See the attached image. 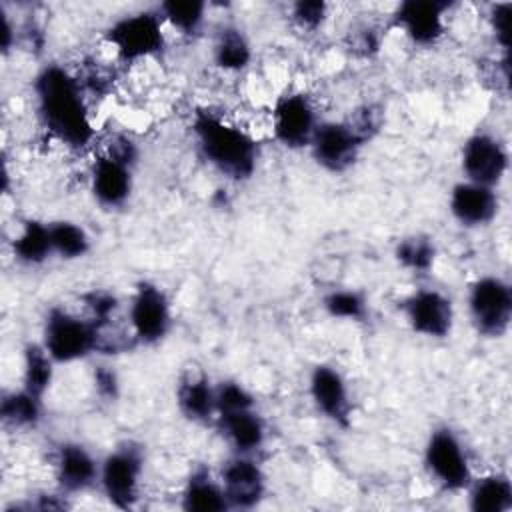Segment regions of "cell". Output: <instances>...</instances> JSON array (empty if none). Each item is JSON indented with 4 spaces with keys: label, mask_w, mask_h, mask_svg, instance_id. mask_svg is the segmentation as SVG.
<instances>
[{
    "label": "cell",
    "mask_w": 512,
    "mask_h": 512,
    "mask_svg": "<svg viewBox=\"0 0 512 512\" xmlns=\"http://www.w3.org/2000/svg\"><path fill=\"white\" fill-rule=\"evenodd\" d=\"M144 448L138 442L124 440L100 458L98 488L106 502L118 510L136 508L142 496Z\"/></svg>",
    "instance_id": "9"
},
{
    "label": "cell",
    "mask_w": 512,
    "mask_h": 512,
    "mask_svg": "<svg viewBox=\"0 0 512 512\" xmlns=\"http://www.w3.org/2000/svg\"><path fill=\"white\" fill-rule=\"evenodd\" d=\"M464 494L472 512H508L512 508V482L504 472L474 474Z\"/></svg>",
    "instance_id": "24"
},
{
    "label": "cell",
    "mask_w": 512,
    "mask_h": 512,
    "mask_svg": "<svg viewBox=\"0 0 512 512\" xmlns=\"http://www.w3.org/2000/svg\"><path fill=\"white\" fill-rule=\"evenodd\" d=\"M448 212L452 220L466 230L490 226L500 212L496 188L482 186L470 180H458L448 192Z\"/></svg>",
    "instance_id": "18"
},
{
    "label": "cell",
    "mask_w": 512,
    "mask_h": 512,
    "mask_svg": "<svg viewBox=\"0 0 512 512\" xmlns=\"http://www.w3.org/2000/svg\"><path fill=\"white\" fill-rule=\"evenodd\" d=\"M292 24L302 32H318L330 18V4L324 0H298L288 8Z\"/></svg>",
    "instance_id": "31"
},
{
    "label": "cell",
    "mask_w": 512,
    "mask_h": 512,
    "mask_svg": "<svg viewBox=\"0 0 512 512\" xmlns=\"http://www.w3.org/2000/svg\"><path fill=\"white\" fill-rule=\"evenodd\" d=\"M214 426L234 454L258 456L268 442V424L258 406L218 414Z\"/></svg>",
    "instance_id": "19"
},
{
    "label": "cell",
    "mask_w": 512,
    "mask_h": 512,
    "mask_svg": "<svg viewBox=\"0 0 512 512\" xmlns=\"http://www.w3.org/2000/svg\"><path fill=\"white\" fill-rule=\"evenodd\" d=\"M322 310L342 322H364L370 306L368 298L358 288H332L322 296Z\"/></svg>",
    "instance_id": "30"
},
{
    "label": "cell",
    "mask_w": 512,
    "mask_h": 512,
    "mask_svg": "<svg viewBox=\"0 0 512 512\" xmlns=\"http://www.w3.org/2000/svg\"><path fill=\"white\" fill-rule=\"evenodd\" d=\"M466 308L478 336L498 340L512 324V288L498 274H482L468 286Z\"/></svg>",
    "instance_id": "10"
},
{
    "label": "cell",
    "mask_w": 512,
    "mask_h": 512,
    "mask_svg": "<svg viewBox=\"0 0 512 512\" xmlns=\"http://www.w3.org/2000/svg\"><path fill=\"white\" fill-rule=\"evenodd\" d=\"M180 508L186 512H224L228 502L218 474L206 466H196L180 490Z\"/></svg>",
    "instance_id": "23"
},
{
    "label": "cell",
    "mask_w": 512,
    "mask_h": 512,
    "mask_svg": "<svg viewBox=\"0 0 512 512\" xmlns=\"http://www.w3.org/2000/svg\"><path fill=\"white\" fill-rule=\"evenodd\" d=\"M168 30L182 38H196L208 22L210 4L200 0H168L156 4Z\"/></svg>",
    "instance_id": "26"
},
{
    "label": "cell",
    "mask_w": 512,
    "mask_h": 512,
    "mask_svg": "<svg viewBox=\"0 0 512 512\" xmlns=\"http://www.w3.org/2000/svg\"><path fill=\"white\" fill-rule=\"evenodd\" d=\"M140 150L128 134H114L88 164V192L108 212L122 210L134 194Z\"/></svg>",
    "instance_id": "3"
},
{
    "label": "cell",
    "mask_w": 512,
    "mask_h": 512,
    "mask_svg": "<svg viewBox=\"0 0 512 512\" xmlns=\"http://www.w3.org/2000/svg\"><path fill=\"white\" fill-rule=\"evenodd\" d=\"M2 424L16 432H30L42 424L44 398L18 386L2 394L0 400Z\"/></svg>",
    "instance_id": "25"
},
{
    "label": "cell",
    "mask_w": 512,
    "mask_h": 512,
    "mask_svg": "<svg viewBox=\"0 0 512 512\" xmlns=\"http://www.w3.org/2000/svg\"><path fill=\"white\" fill-rule=\"evenodd\" d=\"M400 312L406 326L420 338L444 340L452 334L456 310L452 298L434 286H418L402 302Z\"/></svg>",
    "instance_id": "13"
},
{
    "label": "cell",
    "mask_w": 512,
    "mask_h": 512,
    "mask_svg": "<svg viewBox=\"0 0 512 512\" xmlns=\"http://www.w3.org/2000/svg\"><path fill=\"white\" fill-rule=\"evenodd\" d=\"M124 316L136 346H156L164 342L174 326L172 300L154 280H140L134 284Z\"/></svg>",
    "instance_id": "8"
},
{
    "label": "cell",
    "mask_w": 512,
    "mask_h": 512,
    "mask_svg": "<svg viewBox=\"0 0 512 512\" xmlns=\"http://www.w3.org/2000/svg\"><path fill=\"white\" fill-rule=\"evenodd\" d=\"M438 250L430 236L426 234H410L396 242L394 260L400 268L410 274H426L434 268Z\"/></svg>",
    "instance_id": "29"
},
{
    "label": "cell",
    "mask_w": 512,
    "mask_h": 512,
    "mask_svg": "<svg viewBox=\"0 0 512 512\" xmlns=\"http://www.w3.org/2000/svg\"><path fill=\"white\" fill-rule=\"evenodd\" d=\"M56 362L38 342H28L22 350V374L20 386L36 396L46 398L56 378Z\"/></svg>",
    "instance_id": "27"
},
{
    "label": "cell",
    "mask_w": 512,
    "mask_h": 512,
    "mask_svg": "<svg viewBox=\"0 0 512 512\" xmlns=\"http://www.w3.org/2000/svg\"><path fill=\"white\" fill-rule=\"evenodd\" d=\"M308 396L316 412L346 430L352 424L354 402L346 376L332 364L320 362L308 374Z\"/></svg>",
    "instance_id": "16"
},
{
    "label": "cell",
    "mask_w": 512,
    "mask_h": 512,
    "mask_svg": "<svg viewBox=\"0 0 512 512\" xmlns=\"http://www.w3.org/2000/svg\"><path fill=\"white\" fill-rule=\"evenodd\" d=\"M40 126L68 150H88L96 140L90 96L72 68L58 62L42 64L30 84Z\"/></svg>",
    "instance_id": "1"
},
{
    "label": "cell",
    "mask_w": 512,
    "mask_h": 512,
    "mask_svg": "<svg viewBox=\"0 0 512 512\" xmlns=\"http://www.w3.org/2000/svg\"><path fill=\"white\" fill-rule=\"evenodd\" d=\"M178 412L192 424H214L216 418V382L200 368H188L180 374L174 390Z\"/></svg>",
    "instance_id": "20"
},
{
    "label": "cell",
    "mask_w": 512,
    "mask_h": 512,
    "mask_svg": "<svg viewBox=\"0 0 512 512\" xmlns=\"http://www.w3.org/2000/svg\"><path fill=\"white\" fill-rule=\"evenodd\" d=\"M190 136L198 156L224 180L248 182L260 164L258 138L226 114L200 106L190 116Z\"/></svg>",
    "instance_id": "2"
},
{
    "label": "cell",
    "mask_w": 512,
    "mask_h": 512,
    "mask_svg": "<svg viewBox=\"0 0 512 512\" xmlns=\"http://www.w3.org/2000/svg\"><path fill=\"white\" fill-rule=\"evenodd\" d=\"M52 472L56 490L68 498L80 496L98 488L100 476V458L78 440H62L54 448Z\"/></svg>",
    "instance_id": "17"
},
{
    "label": "cell",
    "mask_w": 512,
    "mask_h": 512,
    "mask_svg": "<svg viewBox=\"0 0 512 512\" xmlns=\"http://www.w3.org/2000/svg\"><path fill=\"white\" fill-rule=\"evenodd\" d=\"M458 162L464 180L498 188L508 174L510 152L498 134L474 130L462 140Z\"/></svg>",
    "instance_id": "12"
},
{
    "label": "cell",
    "mask_w": 512,
    "mask_h": 512,
    "mask_svg": "<svg viewBox=\"0 0 512 512\" xmlns=\"http://www.w3.org/2000/svg\"><path fill=\"white\" fill-rule=\"evenodd\" d=\"M222 484L228 510H252L268 494V476L258 460L250 454H230L216 472Z\"/></svg>",
    "instance_id": "15"
},
{
    "label": "cell",
    "mask_w": 512,
    "mask_h": 512,
    "mask_svg": "<svg viewBox=\"0 0 512 512\" xmlns=\"http://www.w3.org/2000/svg\"><path fill=\"white\" fill-rule=\"evenodd\" d=\"M102 38L118 62L140 64L166 50L168 28L158 8L152 6L114 18L104 28Z\"/></svg>",
    "instance_id": "5"
},
{
    "label": "cell",
    "mask_w": 512,
    "mask_h": 512,
    "mask_svg": "<svg viewBox=\"0 0 512 512\" xmlns=\"http://www.w3.org/2000/svg\"><path fill=\"white\" fill-rule=\"evenodd\" d=\"M50 236H52V250L54 258L64 262H76L90 254L92 238L88 230L68 218L50 220Z\"/></svg>",
    "instance_id": "28"
},
{
    "label": "cell",
    "mask_w": 512,
    "mask_h": 512,
    "mask_svg": "<svg viewBox=\"0 0 512 512\" xmlns=\"http://www.w3.org/2000/svg\"><path fill=\"white\" fill-rule=\"evenodd\" d=\"M20 40V28L16 26V22L10 18V14L2 8V34H0V44H2V52L8 54L10 50L16 48Z\"/></svg>",
    "instance_id": "34"
},
{
    "label": "cell",
    "mask_w": 512,
    "mask_h": 512,
    "mask_svg": "<svg viewBox=\"0 0 512 512\" xmlns=\"http://www.w3.org/2000/svg\"><path fill=\"white\" fill-rule=\"evenodd\" d=\"M374 128L376 122L368 112L358 118H322L308 144V154L324 172L344 174L358 162Z\"/></svg>",
    "instance_id": "4"
},
{
    "label": "cell",
    "mask_w": 512,
    "mask_h": 512,
    "mask_svg": "<svg viewBox=\"0 0 512 512\" xmlns=\"http://www.w3.org/2000/svg\"><path fill=\"white\" fill-rule=\"evenodd\" d=\"M422 464L430 480L448 494L464 492L474 478L466 444L448 424L430 430L422 450Z\"/></svg>",
    "instance_id": "7"
},
{
    "label": "cell",
    "mask_w": 512,
    "mask_h": 512,
    "mask_svg": "<svg viewBox=\"0 0 512 512\" xmlns=\"http://www.w3.org/2000/svg\"><path fill=\"white\" fill-rule=\"evenodd\" d=\"M212 64L224 74H242L252 66L254 48L248 34L236 24H222L210 46Z\"/></svg>",
    "instance_id": "22"
},
{
    "label": "cell",
    "mask_w": 512,
    "mask_h": 512,
    "mask_svg": "<svg viewBox=\"0 0 512 512\" xmlns=\"http://www.w3.org/2000/svg\"><path fill=\"white\" fill-rule=\"evenodd\" d=\"M510 12H512L510 2L490 4L488 8V28L492 32L496 46L502 50L504 56H508V46H510Z\"/></svg>",
    "instance_id": "32"
},
{
    "label": "cell",
    "mask_w": 512,
    "mask_h": 512,
    "mask_svg": "<svg viewBox=\"0 0 512 512\" xmlns=\"http://www.w3.org/2000/svg\"><path fill=\"white\" fill-rule=\"evenodd\" d=\"M92 386L98 398L104 402H114L120 396V378L112 366H96L92 372Z\"/></svg>",
    "instance_id": "33"
},
{
    "label": "cell",
    "mask_w": 512,
    "mask_h": 512,
    "mask_svg": "<svg viewBox=\"0 0 512 512\" xmlns=\"http://www.w3.org/2000/svg\"><path fill=\"white\" fill-rule=\"evenodd\" d=\"M10 252L16 264L24 268H40L54 258L50 222L40 218H26L18 224L12 240Z\"/></svg>",
    "instance_id": "21"
},
{
    "label": "cell",
    "mask_w": 512,
    "mask_h": 512,
    "mask_svg": "<svg viewBox=\"0 0 512 512\" xmlns=\"http://www.w3.org/2000/svg\"><path fill=\"white\" fill-rule=\"evenodd\" d=\"M100 342V330L82 310L68 308L66 304H54L46 310L40 344L58 366L100 354Z\"/></svg>",
    "instance_id": "6"
},
{
    "label": "cell",
    "mask_w": 512,
    "mask_h": 512,
    "mask_svg": "<svg viewBox=\"0 0 512 512\" xmlns=\"http://www.w3.org/2000/svg\"><path fill=\"white\" fill-rule=\"evenodd\" d=\"M452 2L444 0H404L392 12V26L414 48H434L448 32Z\"/></svg>",
    "instance_id": "14"
},
{
    "label": "cell",
    "mask_w": 512,
    "mask_h": 512,
    "mask_svg": "<svg viewBox=\"0 0 512 512\" xmlns=\"http://www.w3.org/2000/svg\"><path fill=\"white\" fill-rule=\"evenodd\" d=\"M320 120L314 98L300 88L280 92L270 106V134L278 146L290 152L308 150Z\"/></svg>",
    "instance_id": "11"
}]
</instances>
